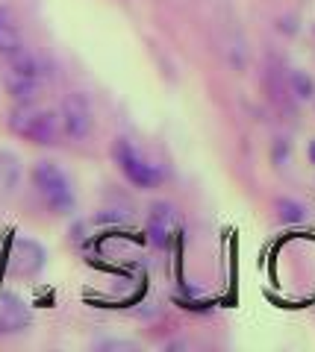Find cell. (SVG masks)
I'll return each mask as SVG.
<instances>
[{
	"label": "cell",
	"instance_id": "cell-1",
	"mask_svg": "<svg viewBox=\"0 0 315 352\" xmlns=\"http://www.w3.org/2000/svg\"><path fill=\"white\" fill-rule=\"evenodd\" d=\"M53 80V71L50 65L36 56V53H27V50H18V53H9L0 62V82H3L6 94L12 97L15 103H32L45 94V88Z\"/></svg>",
	"mask_w": 315,
	"mask_h": 352
},
{
	"label": "cell",
	"instance_id": "cell-2",
	"mask_svg": "<svg viewBox=\"0 0 315 352\" xmlns=\"http://www.w3.org/2000/svg\"><path fill=\"white\" fill-rule=\"evenodd\" d=\"M6 126H9V132H15L18 138L30 141V144H39V147L59 144V138L65 135L59 112H53V109L41 106L39 100H32V103H15V109L6 118Z\"/></svg>",
	"mask_w": 315,
	"mask_h": 352
},
{
	"label": "cell",
	"instance_id": "cell-3",
	"mask_svg": "<svg viewBox=\"0 0 315 352\" xmlns=\"http://www.w3.org/2000/svg\"><path fill=\"white\" fill-rule=\"evenodd\" d=\"M32 185H36V194L41 197L53 214H71L74 212V188L71 179L57 162H36L32 168Z\"/></svg>",
	"mask_w": 315,
	"mask_h": 352
},
{
	"label": "cell",
	"instance_id": "cell-4",
	"mask_svg": "<svg viewBox=\"0 0 315 352\" xmlns=\"http://www.w3.org/2000/svg\"><path fill=\"white\" fill-rule=\"evenodd\" d=\"M112 159L118 164V170L124 173V179L133 182L136 188L154 191V188L162 185V179H165V173L159 170V164L145 159L142 153L133 147V141H127V138H115L112 141Z\"/></svg>",
	"mask_w": 315,
	"mask_h": 352
},
{
	"label": "cell",
	"instance_id": "cell-5",
	"mask_svg": "<svg viewBox=\"0 0 315 352\" xmlns=\"http://www.w3.org/2000/svg\"><path fill=\"white\" fill-rule=\"evenodd\" d=\"M59 120H62V132L68 138H74V141L89 138L94 129V115H92L89 97L80 91H71L59 106Z\"/></svg>",
	"mask_w": 315,
	"mask_h": 352
},
{
	"label": "cell",
	"instance_id": "cell-6",
	"mask_svg": "<svg viewBox=\"0 0 315 352\" xmlns=\"http://www.w3.org/2000/svg\"><path fill=\"white\" fill-rule=\"evenodd\" d=\"M45 267V247L39 241L30 238H18L12 244V252H9V273L21 279H30Z\"/></svg>",
	"mask_w": 315,
	"mask_h": 352
},
{
	"label": "cell",
	"instance_id": "cell-7",
	"mask_svg": "<svg viewBox=\"0 0 315 352\" xmlns=\"http://www.w3.org/2000/svg\"><path fill=\"white\" fill-rule=\"evenodd\" d=\"M32 320L30 308L15 294H0V335H15Z\"/></svg>",
	"mask_w": 315,
	"mask_h": 352
},
{
	"label": "cell",
	"instance_id": "cell-8",
	"mask_svg": "<svg viewBox=\"0 0 315 352\" xmlns=\"http://www.w3.org/2000/svg\"><path fill=\"white\" fill-rule=\"evenodd\" d=\"M24 50V36H21L18 18L9 6H0V56Z\"/></svg>",
	"mask_w": 315,
	"mask_h": 352
},
{
	"label": "cell",
	"instance_id": "cell-9",
	"mask_svg": "<svg viewBox=\"0 0 315 352\" xmlns=\"http://www.w3.org/2000/svg\"><path fill=\"white\" fill-rule=\"evenodd\" d=\"M174 208L165 206V203H156L154 212H150V220H148V235L154 241L156 247H165V241L171 235V220H174Z\"/></svg>",
	"mask_w": 315,
	"mask_h": 352
},
{
	"label": "cell",
	"instance_id": "cell-10",
	"mask_svg": "<svg viewBox=\"0 0 315 352\" xmlns=\"http://www.w3.org/2000/svg\"><path fill=\"white\" fill-rule=\"evenodd\" d=\"M18 182V159L9 153H0V197L9 194Z\"/></svg>",
	"mask_w": 315,
	"mask_h": 352
},
{
	"label": "cell",
	"instance_id": "cell-11",
	"mask_svg": "<svg viewBox=\"0 0 315 352\" xmlns=\"http://www.w3.org/2000/svg\"><path fill=\"white\" fill-rule=\"evenodd\" d=\"M289 85H292V94L301 97V100H309V97L315 94V82L303 71H292L289 74Z\"/></svg>",
	"mask_w": 315,
	"mask_h": 352
},
{
	"label": "cell",
	"instance_id": "cell-12",
	"mask_svg": "<svg viewBox=\"0 0 315 352\" xmlns=\"http://www.w3.org/2000/svg\"><path fill=\"white\" fill-rule=\"evenodd\" d=\"M277 212H280V220H283V223H303V217H307V208L295 200H280Z\"/></svg>",
	"mask_w": 315,
	"mask_h": 352
},
{
	"label": "cell",
	"instance_id": "cell-13",
	"mask_svg": "<svg viewBox=\"0 0 315 352\" xmlns=\"http://www.w3.org/2000/svg\"><path fill=\"white\" fill-rule=\"evenodd\" d=\"M307 153H309V162H312V164H315V138H312V141H309V150H307Z\"/></svg>",
	"mask_w": 315,
	"mask_h": 352
}]
</instances>
